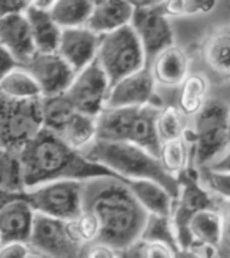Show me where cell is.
<instances>
[{"mask_svg":"<svg viewBox=\"0 0 230 258\" xmlns=\"http://www.w3.org/2000/svg\"><path fill=\"white\" fill-rule=\"evenodd\" d=\"M84 211L92 213L101 225L99 241L120 252L140 241L148 214L130 187L117 176H98L84 181Z\"/></svg>","mask_w":230,"mask_h":258,"instance_id":"6da1fadb","label":"cell"},{"mask_svg":"<svg viewBox=\"0 0 230 258\" xmlns=\"http://www.w3.org/2000/svg\"><path fill=\"white\" fill-rule=\"evenodd\" d=\"M21 162L25 189L54 181H87L98 176H115L46 129L25 145L21 151Z\"/></svg>","mask_w":230,"mask_h":258,"instance_id":"7a4b0ae2","label":"cell"},{"mask_svg":"<svg viewBox=\"0 0 230 258\" xmlns=\"http://www.w3.org/2000/svg\"><path fill=\"white\" fill-rule=\"evenodd\" d=\"M84 156L103 169L109 170L123 181L150 179L165 187L177 200L180 194V181L164 170L159 158L128 142H101L95 140L82 151Z\"/></svg>","mask_w":230,"mask_h":258,"instance_id":"3957f363","label":"cell"},{"mask_svg":"<svg viewBox=\"0 0 230 258\" xmlns=\"http://www.w3.org/2000/svg\"><path fill=\"white\" fill-rule=\"evenodd\" d=\"M228 106L221 99L208 102L193 118L188 139L193 145V167H210L228 153Z\"/></svg>","mask_w":230,"mask_h":258,"instance_id":"277c9868","label":"cell"},{"mask_svg":"<svg viewBox=\"0 0 230 258\" xmlns=\"http://www.w3.org/2000/svg\"><path fill=\"white\" fill-rule=\"evenodd\" d=\"M96 61L110 87L125 77L147 68V57L131 25L101 36Z\"/></svg>","mask_w":230,"mask_h":258,"instance_id":"5b68a950","label":"cell"},{"mask_svg":"<svg viewBox=\"0 0 230 258\" xmlns=\"http://www.w3.org/2000/svg\"><path fill=\"white\" fill-rule=\"evenodd\" d=\"M41 131L40 99L15 101L0 95V147L21 153Z\"/></svg>","mask_w":230,"mask_h":258,"instance_id":"8992f818","label":"cell"},{"mask_svg":"<svg viewBox=\"0 0 230 258\" xmlns=\"http://www.w3.org/2000/svg\"><path fill=\"white\" fill-rule=\"evenodd\" d=\"M82 192L84 181H54L25 189L22 199L36 214L67 222L84 211Z\"/></svg>","mask_w":230,"mask_h":258,"instance_id":"52a82bcc","label":"cell"},{"mask_svg":"<svg viewBox=\"0 0 230 258\" xmlns=\"http://www.w3.org/2000/svg\"><path fill=\"white\" fill-rule=\"evenodd\" d=\"M133 5L134 15L130 25L142 44L148 67L161 50L175 44V30L164 2H133Z\"/></svg>","mask_w":230,"mask_h":258,"instance_id":"ba28073f","label":"cell"},{"mask_svg":"<svg viewBox=\"0 0 230 258\" xmlns=\"http://www.w3.org/2000/svg\"><path fill=\"white\" fill-rule=\"evenodd\" d=\"M109 90L110 82L107 76L95 60L82 71L76 73L65 96L78 112L96 118L99 112L106 107Z\"/></svg>","mask_w":230,"mask_h":258,"instance_id":"9c48e42d","label":"cell"},{"mask_svg":"<svg viewBox=\"0 0 230 258\" xmlns=\"http://www.w3.org/2000/svg\"><path fill=\"white\" fill-rule=\"evenodd\" d=\"M165 104L148 68L134 73L113 84L109 90L106 107L140 109L147 106L162 107Z\"/></svg>","mask_w":230,"mask_h":258,"instance_id":"30bf717a","label":"cell"},{"mask_svg":"<svg viewBox=\"0 0 230 258\" xmlns=\"http://www.w3.org/2000/svg\"><path fill=\"white\" fill-rule=\"evenodd\" d=\"M30 247L44 258H82L84 247L74 244L57 219L36 214L30 236Z\"/></svg>","mask_w":230,"mask_h":258,"instance_id":"8fae6325","label":"cell"},{"mask_svg":"<svg viewBox=\"0 0 230 258\" xmlns=\"http://www.w3.org/2000/svg\"><path fill=\"white\" fill-rule=\"evenodd\" d=\"M22 68L35 79L43 98L63 95L76 76L59 54H36Z\"/></svg>","mask_w":230,"mask_h":258,"instance_id":"7c38bea8","label":"cell"},{"mask_svg":"<svg viewBox=\"0 0 230 258\" xmlns=\"http://www.w3.org/2000/svg\"><path fill=\"white\" fill-rule=\"evenodd\" d=\"M148 71L158 90H177L191 74V57L180 44H172L148 63Z\"/></svg>","mask_w":230,"mask_h":258,"instance_id":"4fadbf2b","label":"cell"},{"mask_svg":"<svg viewBox=\"0 0 230 258\" xmlns=\"http://www.w3.org/2000/svg\"><path fill=\"white\" fill-rule=\"evenodd\" d=\"M101 36L87 27L67 29L62 32L57 54L65 60L74 73H79L98 57Z\"/></svg>","mask_w":230,"mask_h":258,"instance_id":"5bb4252c","label":"cell"},{"mask_svg":"<svg viewBox=\"0 0 230 258\" xmlns=\"http://www.w3.org/2000/svg\"><path fill=\"white\" fill-rule=\"evenodd\" d=\"M0 46L15 57L19 67L27 64L36 55L30 25L24 13L0 19Z\"/></svg>","mask_w":230,"mask_h":258,"instance_id":"9a60e30c","label":"cell"},{"mask_svg":"<svg viewBox=\"0 0 230 258\" xmlns=\"http://www.w3.org/2000/svg\"><path fill=\"white\" fill-rule=\"evenodd\" d=\"M36 213L22 199V196L11 199L0 208V241L30 242Z\"/></svg>","mask_w":230,"mask_h":258,"instance_id":"2e32d148","label":"cell"},{"mask_svg":"<svg viewBox=\"0 0 230 258\" xmlns=\"http://www.w3.org/2000/svg\"><path fill=\"white\" fill-rule=\"evenodd\" d=\"M134 5L128 0H96L85 27L99 36L117 32L131 24Z\"/></svg>","mask_w":230,"mask_h":258,"instance_id":"e0dca14e","label":"cell"},{"mask_svg":"<svg viewBox=\"0 0 230 258\" xmlns=\"http://www.w3.org/2000/svg\"><path fill=\"white\" fill-rule=\"evenodd\" d=\"M24 15L30 25L36 54H57L63 30L55 24L49 10L40 8L30 2Z\"/></svg>","mask_w":230,"mask_h":258,"instance_id":"ac0fdd59","label":"cell"},{"mask_svg":"<svg viewBox=\"0 0 230 258\" xmlns=\"http://www.w3.org/2000/svg\"><path fill=\"white\" fill-rule=\"evenodd\" d=\"M125 183L148 216L172 217L177 200L165 187L150 179H133Z\"/></svg>","mask_w":230,"mask_h":258,"instance_id":"d6986e66","label":"cell"},{"mask_svg":"<svg viewBox=\"0 0 230 258\" xmlns=\"http://www.w3.org/2000/svg\"><path fill=\"white\" fill-rule=\"evenodd\" d=\"M200 55L203 64L221 79H230V27L210 32L202 41Z\"/></svg>","mask_w":230,"mask_h":258,"instance_id":"ffe728a7","label":"cell"},{"mask_svg":"<svg viewBox=\"0 0 230 258\" xmlns=\"http://www.w3.org/2000/svg\"><path fill=\"white\" fill-rule=\"evenodd\" d=\"M210 79L202 71H191L185 82L177 88V107L186 118L193 120L208 102Z\"/></svg>","mask_w":230,"mask_h":258,"instance_id":"44dd1931","label":"cell"},{"mask_svg":"<svg viewBox=\"0 0 230 258\" xmlns=\"http://www.w3.org/2000/svg\"><path fill=\"white\" fill-rule=\"evenodd\" d=\"M137 109L104 107L96 117V140L128 142Z\"/></svg>","mask_w":230,"mask_h":258,"instance_id":"7402d4cb","label":"cell"},{"mask_svg":"<svg viewBox=\"0 0 230 258\" xmlns=\"http://www.w3.org/2000/svg\"><path fill=\"white\" fill-rule=\"evenodd\" d=\"M189 233L194 239L193 247H205L216 252L222 235V213L219 208L197 211L189 219Z\"/></svg>","mask_w":230,"mask_h":258,"instance_id":"603a6c76","label":"cell"},{"mask_svg":"<svg viewBox=\"0 0 230 258\" xmlns=\"http://www.w3.org/2000/svg\"><path fill=\"white\" fill-rule=\"evenodd\" d=\"M159 109L161 107L156 106H147L137 109L130 137H128V144H133L139 148H142L156 158H159L161 145H162L156 129V117Z\"/></svg>","mask_w":230,"mask_h":258,"instance_id":"cb8c5ba5","label":"cell"},{"mask_svg":"<svg viewBox=\"0 0 230 258\" xmlns=\"http://www.w3.org/2000/svg\"><path fill=\"white\" fill-rule=\"evenodd\" d=\"M159 161L164 170L177 179L189 169H193V145L188 136L164 142L161 145Z\"/></svg>","mask_w":230,"mask_h":258,"instance_id":"d4e9b609","label":"cell"},{"mask_svg":"<svg viewBox=\"0 0 230 258\" xmlns=\"http://www.w3.org/2000/svg\"><path fill=\"white\" fill-rule=\"evenodd\" d=\"M92 0H55L49 13L62 30L85 27L92 15Z\"/></svg>","mask_w":230,"mask_h":258,"instance_id":"484cf974","label":"cell"},{"mask_svg":"<svg viewBox=\"0 0 230 258\" xmlns=\"http://www.w3.org/2000/svg\"><path fill=\"white\" fill-rule=\"evenodd\" d=\"M55 136H59L71 148L82 153L96 140V118L76 112Z\"/></svg>","mask_w":230,"mask_h":258,"instance_id":"4316f807","label":"cell"},{"mask_svg":"<svg viewBox=\"0 0 230 258\" xmlns=\"http://www.w3.org/2000/svg\"><path fill=\"white\" fill-rule=\"evenodd\" d=\"M24 190L21 153L0 147V192L8 196H22Z\"/></svg>","mask_w":230,"mask_h":258,"instance_id":"83f0119b","label":"cell"},{"mask_svg":"<svg viewBox=\"0 0 230 258\" xmlns=\"http://www.w3.org/2000/svg\"><path fill=\"white\" fill-rule=\"evenodd\" d=\"M0 95L15 101H36L43 98L40 87L22 67L13 70L0 82Z\"/></svg>","mask_w":230,"mask_h":258,"instance_id":"f1b7e54d","label":"cell"},{"mask_svg":"<svg viewBox=\"0 0 230 258\" xmlns=\"http://www.w3.org/2000/svg\"><path fill=\"white\" fill-rule=\"evenodd\" d=\"M41 118H43V129L59 134L60 129L68 123V120L78 112L71 104V101L63 95L41 98Z\"/></svg>","mask_w":230,"mask_h":258,"instance_id":"f546056e","label":"cell"},{"mask_svg":"<svg viewBox=\"0 0 230 258\" xmlns=\"http://www.w3.org/2000/svg\"><path fill=\"white\" fill-rule=\"evenodd\" d=\"M189 118H186L182 113V110L177 107L175 102H169L164 104L156 117V129L161 144L175 139L186 137L189 133Z\"/></svg>","mask_w":230,"mask_h":258,"instance_id":"4dcf8cb0","label":"cell"},{"mask_svg":"<svg viewBox=\"0 0 230 258\" xmlns=\"http://www.w3.org/2000/svg\"><path fill=\"white\" fill-rule=\"evenodd\" d=\"M68 238L81 247H85L88 244L99 241L101 225L99 221L88 211H82L76 219L63 222Z\"/></svg>","mask_w":230,"mask_h":258,"instance_id":"1f68e13d","label":"cell"},{"mask_svg":"<svg viewBox=\"0 0 230 258\" xmlns=\"http://www.w3.org/2000/svg\"><path fill=\"white\" fill-rule=\"evenodd\" d=\"M140 241L144 242H159L170 247L174 252L178 250L177 231L172 217L164 216H148L147 224L144 227Z\"/></svg>","mask_w":230,"mask_h":258,"instance_id":"d6a6232c","label":"cell"},{"mask_svg":"<svg viewBox=\"0 0 230 258\" xmlns=\"http://www.w3.org/2000/svg\"><path fill=\"white\" fill-rule=\"evenodd\" d=\"M216 5L218 4L213 0H170V2H164V10L172 19L207 15L216 8Z\"/></svg>","mask_w":230,"mask_h":258,"instance_id":"836d02e7","label":"cell"},{"mask_svg":"<svg viewBox=\"0 0 230 258\" xmlns=\"http://www.w3.org/2000/svg\"><path fill=\"white\" fill-rule=\"evenodd\" d=\"M199 179L210 194L216 199L230 202V173L224 172H214L208 167H203V169L197 170Z\"/></svg>","mask_w":230,"mask_h":258,"instance_id":"e575fe53","label":"cell"},{"mask_svg":"<svg viewBox=\"0 0 230 258\" xmlns=\"http://www.w3.org/2000/svg\"><path fill=\"white\" fill-rule=\"evenodd\" d=\"M122 258H175V252L159 242L139 241L131 249L122 252Z\"/></svg>","mask_w":230,"mask_h":258,"instance_id":"d590c367","label":"cell"},{"mask_svg":"<svg viewBox=\"0 0 230 258\" xmlns=\"http://www.w3.org/2000/svg\"><path fill=\"white\" fill-rule=\"evenodd\" d=\"M221 206L222 235L219 246L216 249V258H230V202H224Z\"/></svg>","mask_w":230,"mask_h":258,"instance_id":"8d00e7d4","label":"cell"},{"mask_svg":"<svg viewBox=\"0 0 230 258\" xmlns=\"http://www.w3.org/2000/svg\"><path fill=\"white\" fill-rule=\"evenodd\" d=\"M33 249L29 242L21 241H8L0 242V258H29L33 255Z\"/></svg>","mask_w":230,"mask_h":258,"instance_id":"74e56055","label":"cell"},{"mask_svg":"<svg viewBox=\"0 0 230 258\" xmlns=\"http://www.w3.org/2000/svg\"><path fill=\"white\" fill-rule=\"evenodd\" d=\"M82 258H122V252L106 242H92L84 247Z\"/></svg>","mask_w":230,"mask_h":258,"instance_id":"f35d334b","label":"cell"},{"mask_svg":"<svg viewBox=\"0 0 230 258\" xmlns=\"http://www.w3.org/2000/svg\"><path fill=\"white\" fill-rule=\"evenodd\" d=\"M30 2L27 0H0V19L15 13H24Z\"/></svg>","mask_w":230,"mask_h":258,"instance_id":"ab89813d","label":"cell"},{"mask_svg":"<svg viewBox=\"0 0 230 258\" xmlns=\"http://www.w3.org/2000/svg\"><path fill=\"white\" fill-rule=\"evenodd\" d=\"M18 67H19V63L15 60V57H13L7 49L0 46V82Z\"/></svg>","mask_w":230,"mask_h":258,"instance_id":"60d3db41","label":"cell"},{"mask_svg":"<svg viewBox=\"0 0 230 258\" xmlns=\"http://www.w3.org/2000/svg\"><path fill=\"white\" fill-rule=\"evenodd\" d=\"M208 169L214 170V172H224V173H230V151L225 153L221 159H218L214 164H211Z\"/></svg>","mask_w":230,"mask_h":258,"instance_id":"b9f144b4","label":"cell"},{"mask_svg":"<svg viewBox=\"0 0 230 258\" xmlns=\"http://www.w3.org/2000/svg\"><path fill=\"white\" fill-rule=\"evenodd\" d=\"M175 258H207V256L194 249H178L175 252Z\"/></svg>","mask_w":230,"mask_h":258,"instance_id":"7bdbcfd3","label":"cell"},{"mask_svg":"<svg viewBox=\"0 0 230 258\" xmlns=\"http://www.w3.org/2000/svg\"><path fill=\"white\" fill-rule=\"evenodd\" d=\"M227 131H228V151H230V110H228V123H227Z\"/></svg>","mask_w":230,"mask_h":258,"instance_id":"ee69618b","label":"cell"},{"mask_svg":"<svg viewBox=\"0 0 230 258\" xmlns=\"http://www.w3.org/2000/svg\"><path fill=\"white\" fill-rule=\"evenodd\" d=\"M29 258H44V256H41V255H38L36 252H33V255H30Z\"/></svg>","mask_w":230,"mask_h":258,"instance_id":"f6af8a7d","label":"cell"},{"mask_svg":"<svg viewBox=\"0 0 230 258\" xmlns=\"http://www.w3.org/2000/svg\"><path fill=\"white\" fill-rule=\"evenodd\" d=\"M0 242H2V241H0Z\"/></svg>","mask_w":230,"mask_h":258,"instance_id":"bcb514c9","label":"cell"}]
</instances>
